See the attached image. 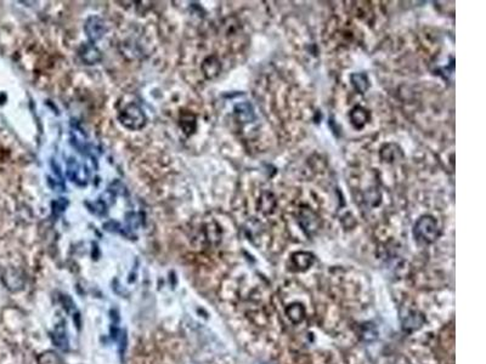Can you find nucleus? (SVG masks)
Here are the masks:
<instances>
[{
    "label": "nucleus",
    "instance_id": "f257e3e1",
    "mask_svg": "<svg viewBox=\"0 0 486 364\" xmlns=\"http://www.w3.org/2000/svg\"><path fill=\"white\" fill-rule=\"evenodd\" d=\"M413 234H415L417 242L423 243V244H430V243L435 242L440 234L437 220L433 216H428V215L422 216L416 222L415 228H413Z\"/></svg>",
    "mask_w": 486,
    "mask_h": 364
},
{
    "label": "nucleus",
    "instance_id": "f03ea898",
    "mask_svg": "<svg viewBox=\"0 0 486 364\" xmlns=\"http://www.w3.org/2000/svg\"><path fill=\"white\" fill-rule=\"evenodd\" d=\"M118 119L123 127L129 129V130H140L146 123L144 111L136 103H129L125 107H123L118 114Z\"/></svg>",
    "mask_w": 486,
    "mask_h": 364
},
{
    "label": "nucleus",
    "instance_id": "7ed1b4c3",
    "mask_svg": "<svg viewBox=\"0 0 486 364\" xmlns=\"http://www.w3.org/2000/svg\"><path fill=\"white\" fill-rule=\"evenodd\" d=\"M84 29L86 35H88V38L90 39L91 41H96L105 35L107 28H106V24L105 22H103V19L97 17V16H91V17H89L88 21H86Z\"/></svg>",
    "mask_w": 486,
    "mask_h": 364
},
{
    "label": "nucleus",
    "instance_id": "20e7f679",
    "mask_svg": "<svg viewBox=\"0 0 486 364\" xmlns=\"http://www.w3.org/2000/svg\"><path fill=\"white\" fill-rule=\"evenodd\" d=\"M312 262H314V256L310 253H305V251L293 254L292 259H290V264H292L293 270L295 271L308 270L310 266L312 265Z\"/></svg>",
    "mask_w": 486,
    "mask_h": 364
},
{
    "label": "nucleus",
    "instance_id": "39448f33",
    "mask_svg": "<svg viewBox=\"0 0 486 364\" xmlns=\"http://www.w3.org/2000/svg\"><path fill=\"white\" fill-rule=\"evenodd\" d=\"M350 120L351 124L354 125L355 129H362L370 122V113L362 107H355L350 112Z\"/></svg>",
    "mask_w": 486,
    "mask_h": 364
},
{
    "label": "nucleus",
    "instance_id": "423d86ee",
    "mask_svg": "<svg viewBox=\"0 0 486 364\" xmlns=\"http://www.w3.org/2000/svg\"><path fill=\"white\" fill-rule=\"evenodd\" d=\"M79 55L82 57V60L88 64H94L101 60V52L93 44H88V45L82 46Z\"/></svg>",
    "mask_w": 486,
    "mask_h": 364
},
{
    "label": "nucleus",
    "instance_id": "0eeeda50",
    "mask_svg": "<svg viewBox=\"0 0 486 364\" xmlns=\"http://www.w3.org/2000/svg\"><path fill=\"white\" fill-rule=\"evenodd\" d=\"M4 279H5V284H6V287L9 288L10 290L17 291L23 288L24 278L22 277L21 273L17 272V271H9V272L5 274Z\"/></svg>",
    "mask_w": 486,
    "mask_h": 364
},
{
    "label": "nucleus",
    "instance_id": "6e6552de",
    "mask_svg": "<svg viewBox=\"0 0 486 364\" xmlns=\"http://www.w3.org/2000/svg\"><path fill=\"white\" fill-rule=\"evenodd\" d=\"M235 114L243 123H250L255 118L252 106L249 103H240L235 107Z\"/></svg>",
    "mask_w": 486,
    "mask_h": 364
},
{
    "label": "nucleus",
    "instance_id": "1a4fd4ad",
    "mask_svg": "<svg viewBox=\"0 0 486 364\" xmlns=\"http://www.w3.org/2000/svg\"><path fill=\"white\" fill-rule=\"evenodd\" d=\"M202 68H203V72H205L206 77L209 78V79H212V78L217 77V75L219 74L220 63L214 56H212V57H208L205 62H203Z\"/></svg>",
    "mask_w": 486,
    "mask_h": 364
},
{
    "label": "nucleus",
    "instance_id": "9d476101",
    "mask_svg": "<svg viewBox=\"0 0 486 364\" xmlns=\"http://www.w3.org/2000/svg\"><path fill=\"white\" fill-rule=\"evenodd\" d=\"M54 343L56 344L58 349L63 350V351H67V350H68V339H67L65 328L61 326V324H58V326L55 328Z\"/></svg>",
    "mask_w": 486,
    "mask_h": 364
},
{
    "label": "nucleus",
    "instance_id": "9b49d317",
    "mask_svg": "<svg viewBox=\"0 0 486 364\" xmlns=\"http://www.w3.org/2000/svg\"><path fill=\"white\" fill-rule=\"evenodd\" d=\"M287 316L294 323H299L305 317V310L300 304H293L287 309Z\"/></svg>",
    "mask_w": 486,
    "mask_h": 364
},
{
    "label": "nucleus",
    "instance_id": "f8f14e48",
    "mask_svg": "<svg viewBox=\"0 0 486 364\" xmlns=\"http://www.w3.org/2000/svg\"><path fill=\"white\" fill-rule=\"evenodd\" d=\"M351 83H353V86L355 88V90L361 92V94H364L368 89V86H370L367 77H366L364 73H355V74L351 75Z\"/></svg>",
    "mask_w": 486,
    "mask_h": 364
},
{
    "label": "nucleus",
    "instance_id": "ddd939ff",
    "mask_svg": "<svg viewBox=\"0 0 486 364\" xmlns=\"http://www.w3.org/2000/svg\"><path fill=\"white\" fill-rule=\"evenodd\" d=\"M38 364H61V360L55 352L46 351L38 357Z\"/></svg>",
    "mask_w": 486,
    "mask_h": 364
},
{
    "label": "nucleus",
    "instance_id": "4468645a",
    "mask_svg": "<svg viewBox=\"0 0 486 364\" xmlns=\"http://www.w3.org/2000/svg\"><path fill=\"white\" fill-rule=\"evenodd\" d=\"M181 127H183L186 135H190V134L194 133L195 129H196V119H195V117L191 116V114H185L181 118Z\"/></svg>",
    "mask_w": 486,
    "mask_h": 364
},
{
    "label": "nucleus",
    "instance_id": "2eb2a0df",
    "mask_svg": "<svg viewBox=\"0 0 486 364\" xmlns=\"http://www.w3.org/2000/svg\"><path fill=\"white\" fill-rule=\"evenodd\" d=\"M423 321L424 319H423V317H422V316L417 315V313H415V315L409 316L406 321L404 322V328L405 329H409V330L417 329V328H420L422 326Z\"/></svg>",
    "mask_w": 486,
    "mask_h": 364
}]
</instances>
